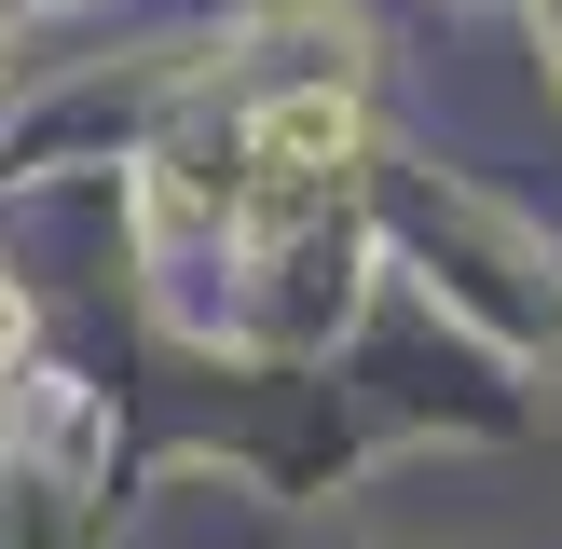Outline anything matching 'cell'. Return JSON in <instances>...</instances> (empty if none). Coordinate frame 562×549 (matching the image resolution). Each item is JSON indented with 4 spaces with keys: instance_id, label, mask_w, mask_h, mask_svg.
<instances>
[{
    "instance_id": "cell-1",
    "label": "cell",
    "mask_w": 562,
    "mask_h": 549,
    "mask_svg": "<svg viewBox=\"0 0 562 549\" xmlns=\"http://www.w3.org/2000/svg\"><path fill=\"white\" fill-rule=\"evenodd\" d=\"M0 357H14V302H0Z\"/></svg>"
}]
</instances>
